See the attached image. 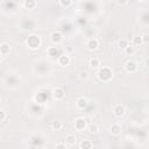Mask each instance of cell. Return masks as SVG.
<instances>
[{
  "instance_id": "cell-27",
  "label": "cell",
  "mask_w": 149,
  "mask_h": 149,
  "mask_svg": "<svg viewBox=\"0 0 149 149\" xmlns=\"http://www.w3.org/2000/svg\"><path fill=\"white\" fill-rule=\"evenodd\" d=\"M55 149H68V148H66V144L64 142H58V143H56Z\"/></svg>"
},
{
  "instance_id": "cell-4",
  "label": "cell",
  "mask_w": 149,
  "mask_h": 149,
  "mask_svg": "<svg viewBox=\"0 0 149 149\" xmlns=\"http://www.w3.org/2000/svg\"><path fill=\"white\" fill-rule=\"evenodd\" d=\"M51 94H52V98H54L55 100H63L64 97H65V91H64L62 87L57 86V87L52 88Z\"/></svg>"
},
{
  "instance_id": "cell-18",
  "label": "cell",
  "mask_w": 149,
  "mask_h": 149,
  "mask_svg": "<svg viewBox=\"0 0 149 149\" xmlns=\"http://www.w3.org/2000/svg\"><path fill=\"white\" fill-rule=\"evenodd\" d=\"M47 52H48L49 56L55 57V56L58 55V48H57V47H49L48 50H47ZM58 56H59V55H58Z\"/></svg>"
},
{
  "instance_id": "cell-24",
  "label": "cell",
  "mask_w": 149,
  "mask_h": 149,
  "mask_svg": "<svg viewBox=\"0 0 149 149\" xmlns=\"http://www.w3.org/2000/svg\"><path fill=\"white\" fill-rule=\"evenodd\" d=\"M59 6H62V7H70L71 5H72V1L71 0H59Z\"/></svg>"
},
{
  "instance_id": "cell-21",
  "label": "cell",
  "mask_w": 149,
  "mask_h": 149,
  "mask_svg": "<svg viewBox=\"0 0 149 149\" xmlns=\"http://www.w3.org/2000/svg\"><path fill=\"white\" fill-rule=\"evenodd\" d=\"M118 45H119V48H120V49L125 50V49L129 45V42H128V40H126V38H121V40L118 42Z\"/></svg>"
},
{
  "instance_id": "cell-14",
  "label": "cell",
  "mask_w": 149,
  "mask_h": 149,
  "mask_svg": "<svg viewBox=\"0 0 149 149\" xmlns=\"http://www.w3.org/2000/svg\"><path fill=\"white\" fill-rule=\"evenodd\" d=\"M10 52V47H9V44L8 43H1L0 44V54L2 55V56H6V55H8Z\"/></svg>"
},
{
  "instance_id": "cell-23",
  "label": "cell",
  "mask_w": 149,
  "mask_h": 149,
  "mask_svg": "<svg viewBox=\"0 0 149 149\" xmlns=\"http://www.w3.org/2000/svg\"><path fill=\"white\" fill-rule=\"evenodd\" d=\"M78 78H79L80 80H87V79H88V72H87L86 70H81V71L79 72V74H78Z\"/></svg>"
},
{
  "instance_id": "cell-9",
  "label": "cell",
  "mask_w": 149,
  "mask_h": 149,
  "mask_svg": "<svg viewBox=\"0 0 149 149\" xmlns=\"http://www.w3.org/2000/svg\"><path fill=\"white\" fill-rule=\"evenodd\" d=\"M86 47L88 50H97L99 48V40L95 37H91L86 41Z\"/></svg>"
},
{
  "instance_id": "cell-3",
  "label": "cell",
  "mask_w": 149,
  "mask_h": 149,
  "mask_svg": "<svg viewBox=\"0 0 149 149\" xmlns=\"http://www.w3.org/2000/svg\"><path fill=\"white\" fill-rule=\"evenodd\" d=\"M137 69H139V65H137V63H136L135 61H133V59H129V61H127V62L125 63V70H126L128 73H135V72L137 71Z\"/></svg>"
},
{
  "instance_id": "cell-7",
  "label": "cell",
  "mask_w": 149,
  "mask_h": 149,
  "mask_svg": "<svg viewBox=\"0 0 149 149\" xmlns=\"http://www.w3.org/2000/svg\"><path fill=\"white\" fill-rule=\"evenodd\" d=\"M49 37H50V41H51L54 44H58V43H61V42L63 41V35H62V33L58 31V30L51 31L50 35H49Z\"/></svg>"
},
{
  "instance_id": "cell-30",
  "label": "cell",
  "mask_w": 149,
  "mask_h": 149,
  "mask_svg": "<svg viewBox=\"0 0 149 149\" xmlns=\"http://www.w3.org/2000/svg\"><path fill=\"white\" fill-rule=\"evenodd\" d=\"M0 102H1V97H0Z\"/></svg>"
},
{
  "instance_id": "cell-29",
  "label": "cell",
  "mask_w": 149,
  "mask_h": 149,
  "mask_svg": "<svg viewBox=\"0 0 149 149\" xmlns=\"http://www.w3.org/2000/svg\"><path fill=\"white\" fill-rule=\"evenodd\" d=\"M1 61H2V55L0 54V63H1Z\"/></svg>"
},
{
  "instance_id": "cell-1",
  "label": "cell",
  "mask_w": 149,
  "mask_h": 149,
  "mask_svg": "<svg viewBox=\"0 0 149 149\" xmlns=\"http://www.w3.org/2000/svg\"><path fill=\"white\" fill-rule=\"evenodd\" d=\"M97 77L100 81L102 83H108L112 78H113V70L108 66H102L98 70L97 72Z\"/></svg>"
},
{
  "instance_id": "cell-11",
  "label": "cell",
  "mask_w": 149,
  "mask_h": 149,
  "mask_svg": "<svg viewBox=\"0 0 149 149\" xmlns=\"http://www.w3.org/2000/svg\"><path fill=\"white\" fill-rule=\"evenodd\" d=\"M88 105V100L85 98V97H79L77 100H76V107L78 109H84L86 108Z\"/></svg>"
},
{
  "instance_id": "cell-26",
  "label": "cell",
  "mask_w": 149,
  "mask_h": 149,
  "mask_svg": "<svg viewBox=\"0 0 149 149\" xmlns=\"http://www.w3.org/2000/svg\"><path fill=\"white\" fill-rule=\"evenodd\" d=\"M141 40H142V43L143 44H147L149 42V35L148 34H142L141 35Z\"/></svg>"
},
{
  "instance_id": "cell-6",
  "label": "cell",
  "mask_w": 149,
  "mask_h": 149,
  "mask_svg": "<svg viewBox=\"0 0 149 149\" xmlns=\"http://www.w3.org/2000/svg\"><path fill=\"white\" fill-rule=\"evenodd\" d=\"M70 63H71V57L68 54H62L57 58V64L59 66H68L70 65Z\"/></svg>"
},
{
  "instance_id": "cell-12",
  "label": "cell",
  "mask_w": 149,
  "mask_h": 149,
  "mask_svg": "<svg viewBox=\"0 0 149 149\" xmlns=\"http://www.w3.org/2000/svg\"><path fill=\"white\" fill-rule=\"evenodd\" d=\"M77 142V137L74 134L72 133H68L66 136H65V144L66 146H74Z\"/></svg>"
},
{
  "instance_id": "cell-5",
  "label": "cell",
  "mask_w": 149,
  "mask_h": 149,
  "mask_svg": "<svg viewBox=\"0 0 149 149\" xmlns=\"http://www.w3.org/2000/svg\"><path fill=\"white\" fill-rule=\"evenodd\" d=\"M86 127H87V121H86L85 118L79 116V118H77V119L74 120V128H76L77 130L81 132V130L86 129Z\"/></svg>"
},
{
  "instance_id": "cell-28",
  "label": "cell",
  "mask_w": 149,
  "mask_h": 149,
  "mask_svg": "<svg viewBox=\"0 0 149 149\" xmlns=\"http://www.w3.org/2000/svg\"><path fill=\"white\" fill-rule=\"evenodd\" d=\"M116 3H118V5H127V3H128V1H125V2H121V1H116Z\"/></svg>"
},
{
  "instance_id": "cell-17",
  "label": "cell",
  "mask_w": 149,
  "mask_h": 149,
  "mask_svg": "<svg viewBox=\"0 0 149 149\" xmlns=\"http://www.w3.org/2000/svg\"><path fill=\"white\" fill-rule=\"evenodd\" d=\"M93 148V144L90 140H83L80 142V149H92Z\"/></svg>"
},
{
  "instance_id": "cell-16",
  "label": "cell",
  "mask_w": 149,
  "mask_h": 149,
  "mask_svg": "<svg viewBox=\"0 0 149 149\" xmlns=\"http://www.w3.org/2000/svg\"><path fill=\"white\" fill-rule=\"evenodd\" d=\"M22 6H24L27 9H34L37 6V2L34 1V0H28V1H23Z\"/></svg>"
},
{
  "instance_id": "cell-10",
  "label": "cell",
  "mask_w": 149,
  "mask_h": 149,
  "mask_svg": "<svg viewBox=\"0 0 149 149\" xmlns=\"http://www.w3.org/2000/svg\"><path fill=\"white\" fill-rule=\"evenodd\" d=\"M109 133L113 136H120L122 134V127H121V125L120 123H113L109 127Z\"/></svg>"
},
{
  "instance_id": "cell-25",
  "label": "cell",
  "mask_w": 149,
  "mask_h": 149,
  "mask_svg": "<svg viewBox=\"0 0 149 149\" xmlns=\"http://www.w3.org/2000/svg\"><path fill=\"white\" fill-rule=\"evenodd\" d=\"M6 119H7V113L0 108V122H3Z\"/></svg>"
},
{
  "instance_id": "cell-19",
  "label": "cell",
  "mask_w": 149,
  "mask_h": 149,
  "mask_svg": "<svg viewBox=\"0 0 149 149\" xmlns=\"http://www.w3.org/2000/svg\"><path fill=\"white\" fill-rule=\"evenodd\" d=\"M51 128H52L54 130H59V129H62V128H63V123H62V121H59V120H55V121H52V122H51Z\"/></svg>"
},
{
  "instance_id": "cell-2",
  "label": "cell",
  "mask_w": 149,
  "mask_h": 149,
  "mask_svg": "<svg viewBox=\"0 0 149 149\" xmlns=\"http://www.w3.org/2000/svg\"><path fill=\"white\" fill-rule=\"evenodd\" d=\"M26 43H27V47H28L30 50H37V49L40 48V45H41V38H40L38 35L31 34V35L28 36Z\"/></svg>"
},
{
  "instance_id": "cell-22",
  "label": "cell",
  "mask_w": 149,
  "mask_h": 149,
  "mask_svg": "<svg viewBox=\"0 0 149 149\" xmlns=\"http://www.w3.org/2000/svg\"><path fill=\"white\" fill-rule=\"evenodd\" d=\"M141 44H143V43H142V40H141V35H140V36H139V35H137V36H134V37H133V44H132V45H133V47H139V45H141Z\"/></svg>"
},
{
  "instance_id": "cell-20",
  "label": "cell",
  "mask_w": 149,
  "mask_h": 149,
  "mask_svg": "<svg viewBox=\"0 0 149 149\" xmlns=\"http://www.w3.org/2000/svg\"><path fill=\"white\" fill-rule=\"evenodd\" d=\"M123 51H125V54H126L127 56H133V55L135 54L136 49H135V47H133L132 44H129V45H128V47H127V48H126Z\"/></svg>"
},
{
  "instance_id": "cell-15",
  "label": "cell",
  "mask_w": 149,
  "mask_h": 149,
  "mask_svg": "<svg viewBox=\"0 0 149 149\" xmlns=\"http://www.w3.org/2000/svg\"><path fill=\"white\" fill-rule=\"evenodd\" d=\"M87 129H88V132L90 133H92V134H97L98 132H99V126H98V123L97 122H91V123H87V127H86Z\"/></svg>"
},
{
  "instance_id": "cell-13",
  "label": "cell",
  "mask_w": 149,
  "mask_h": 149,
  "mask_svg": "<svg viewBox=\"0 0 149 149\" xmlns=\"http://www.w3.org/2000/svg\"><path fill=\"white\" fill-rule=\"evenodd\" d=\"M88 65H90V68H92V69H98V68L101 65V63H100V59H99L98 57H91V58L88 59Z\"/></svg>"
},
{
  "instance_id": "cell-8",
  "label": "cell",
  "mask_w": 149,
  "mask_h": 149,
  "mask_svg": "<svg viewBox=\"0 0 149 149\" xmlns=\"http://www.w3.org/2000/svg\"><path fill=\"white\" fill-rule=\"evenodd\" d=\"M113 114H114V116H116V118L123 116V115L126 114V108H125V106L121 105V104H116V105L113 107Z\"/></svg>"
}]
</instances>
